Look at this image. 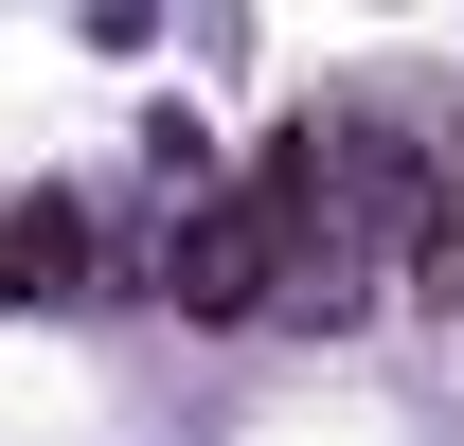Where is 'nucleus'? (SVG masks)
I'll return each instance as SVG.
<instances>
[{"label":"nucleus","mask_w":464,"mask_h":446,"mask_svg":"<svg viewBox=\"0 0 464 446\" xmlns=\"http://www.w3.org/2000/svg\"><path fill=\"white\" fill-rule=\"evenodd\" d=\"M447 215H464V161H447ZM447 250H464V232H447Z\"/></svg>","instance_id":"f03ea898"},{"label":"nucleus","mask_w":464,"mask_h":446,"mask_svg":"<svg viewBox=\"0 0 464 446\" xmlns=\"http://www.w3.org/2000/svg\"><path fill=\"white\" fill-rule=\"evenodd\" d=\"M161 286L197 304V322H250V304H304V215L286 197H215V215L161 250Z\"/></svg>","instance_id":"f257e3e1"}]
</instances>
